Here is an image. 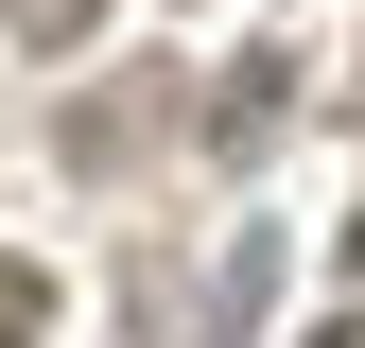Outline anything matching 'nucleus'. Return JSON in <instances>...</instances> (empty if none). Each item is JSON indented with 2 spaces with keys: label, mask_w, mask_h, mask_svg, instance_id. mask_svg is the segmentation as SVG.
Returning <instances> with one entry per match:
<instances>
[{
  "label": "nucleus",
  "mask_w": 365,
  "mask_h": 348,
  "mask_svg": "<svg viewBox=\"0 0 365 348\" xmlns=\"http://www.w3.org/2000/svg\"><path fill=\"white\" fill-rule=\"evenodd\" d=\"M279 122H296V87H279V53H244V87H226V105H209V140H226V157H261V140H279Z\"/></svg>",
  "instance_id": "1"
},
{
  "label": "nucleus",
  "mask_w": 365,
  "mask_h": 348,
  "mask_svg": "<svg viewBox=\"0 0 365 348\" xmlns=\"http://www.w3.org/2000/svg\"><path fill=\"white\" fill-rule=\"evenodd\" d=\"M0 35H18V53H87V35H105V0H0Z\"/></svg>",
  "instance_id": "2"
},
{
  "label": "nucleus",
  "mask_w": 365,
  "mask_h": 348,
  "mask_svg": "<svg viewBox=\"0 0 365 348\" xmlns=\"http://www.w3.org/2000/svg\"><path fill=\"white\" fill-rule=\"evenodd\" d=\"M261 279H279V261H261V244H226V279H209V348H244V331H261Z\"/></svg>",
  "instance_id": "3"
},
{
  "label": "nucleus",
  "mask_w": 365,
  "mask_h": 348,
  "mask_svg": "<svg viewBox=\"0 0 365 348\" xmlns=\"http://www.w3.org/2000/svg\"><path fill=\"white\" fill-rule=\"evenodd\" d=\"M53 331V261H0V348H35Z\"/></svg>",
  "instance_id": "4"
},
{
  "label": "nucleus",
  "mask_w": 365,
  "mask_h": 348,
  "mask_svg": "<svg viewBox=\"0 0 365 348\" xmlns=\"http://www.w3.org/2000/svg\"><path fill=\"white\" fill-rule=\"evenodd\" d=\"M348 261H365V227H348Z\"/></svg>",
  "instance_id": "5"
}]
</instances>
